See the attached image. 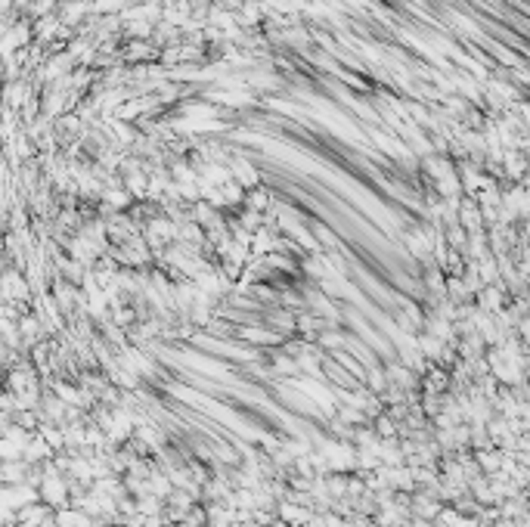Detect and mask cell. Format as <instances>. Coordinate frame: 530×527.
<instances>
[{
    "label": "cell",
    "mask_w": 530,
    "mask_h": 527,
    "mask_svg": "<svg viewBox=\"0 0 530 527\" xmlns=\"http://www.w3.org/2000/svg\"><path fill=\"white\" fill-rule=\"evenodd\" d=\"M63 496H65V490H63V484H59V481H47L44 484V499H47V503H63Z\"/></svg>",
    "instance_id": "cell-2"
},
{
    "label": "cell",
    "mask_w": 530,
    "mask_h": 527,
    "mask_svg": "<svg viewBox=\"0 0 530 527\" xmlns=\"http://www.w3.org/2000/svg\"><path fill=\"white\" fill-rule=\"evenodd\" d=\"M44 518H47V509H44V506H31V509H25V512H22V524H25V527L44 524Z\"/></svg>",
    "instance_id": "cell-1"
}]
</instances>
